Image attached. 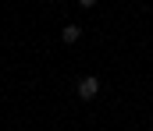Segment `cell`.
<instances>
[{
    "instance_id": "cell-1",
    "label": "cell",
    "mask_w": 153,
    "mask_h": 131,
    "mask_svg": "<svg viewBox=\"0 0 153 131\" xmlns=\"http://www.w3.org/2000/svg\"><path fill=\"white\" fill-rule=\"evenodd\" d=\"M78 99H93V96H96V92H100V78H93V75H85V78H82V82H78Z\"/></svg>"
},
{
    "instance_id": "cell-3",
    "label": "cell",
    "mask_w": 153,
    "mask_h": 131,
    "mask_svg": "<svg viewBox=\"0 0 153 131\" xmlns=\"http://www.w3.org/2000/svg\"><path fill=\"white\" fill-rule=\"evenodd\" d=\"M78 4H82V7H96V0H78Z\"/></svg>"
},
{
    "instance_id": "cell-2",
    "label": "cell",
    "mask_w": 153,
    "mask_h": 131,
    "mask_svg": "<svg viewBox=\"0 0 153 131\" xmlns=\"http://www.w3.org/2000/svg\"><path fill=\"white\" fill-rule=\"evenodd\" d=\"M61 39H64L68 46L78 43V39H82V29H78V25H64V29H61Z\"/></svg>"
}]
</instances>
